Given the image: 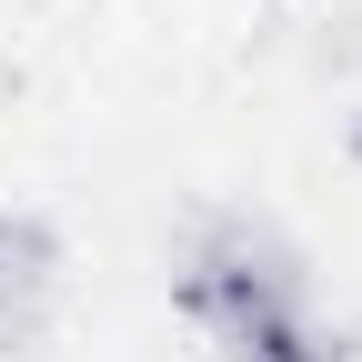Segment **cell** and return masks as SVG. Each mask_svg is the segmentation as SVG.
Returning a JSON list of instances; mask_svg holds the SVG:
<instances>
[{"label": "cell", "mask_w": 362, "mask_h": 362, "mask_svg": "<svg viewBox=\"0 0 362 362\" xmlns=\"http://www.w3.org/2000/svg\"><path fill=\"white\" fill-rule=\"evenodd\" d=\"M171 302H181V322L202 342H221V352H242V342H262V332H282V322L312 312L292 242L262 232V221H202L192 252H181V272H171Z\"/></svg>", "instance_id": "1"}, {"label": "cell", "mask_w": 362, "mask_h": 362, "mask_svg": "<svg viewBox=\"0 0 362 362\" xmlns=\"http://www.w3.org/2000/svg\"><path fill=\"white\" fill-rule=\"evenodd\" d=\"M61 232L40 211H11L0 202V362H21L40 332L61 322Z\"/></svg>", "instance_id": "2"}, {"label": "cell", "mask_w": 362, "mask_h": 362, "mask_svg": "<svg viewBox=\"0 0 362 362\" xmlns=\"http://www.w3.org/2000/svg\"><path fill=\"white\" fill-rule=\"evenodd\" d=\"M221 362H342L332 342H322V322H282V332H262V342H242V352H221Z\"/></svg>", "instance_id": "3"}]
</instances>
